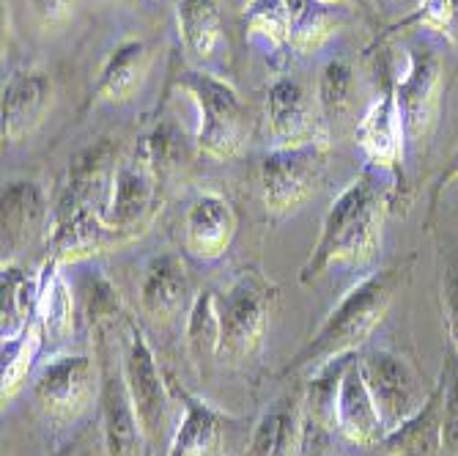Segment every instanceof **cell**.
<instances>
[{
	"instance_id": "obj_20",
	"label": "cell",
	"mask_w": 458,
	"mask_h": 456,
	"mask_svg": "<svg viewBox=\"0 0 458 456\" xmlns=\"http://www.w3.org/2000/svg\"><path fill=\"white\" fill-rule=\"evenodd\" d=\"M102 424L107 456H140L143 432L123 374H113L102 385Z\"/></svg>"
},
{
	"instance_id": "obj_11",
	"label": "cell",
	"mask_w": 458,
	"mask_h": 456,
	"mask_svg": "<svg viewBox=\"0 0 458 456\" xmlns=\"http://www.w3.org/2000/svg\"><path fill=\"white\" fill-rule=\"evenodd\" d=\"M239 231V218L220 193H200L184 215V251L198 262H217L228 254Z\"/></svg>"
},
{
	"instance_id": "obj_6",
	"label": "cell",
	"mask_w": 458,
	"mask_h": 456,
	"mask_svg": "<svg viewBox=\"0 0 458 456\" xmlns=\"http://www.w3.org/2000/svg\"><path fill=\"white\" fill-rule=\"evenodd\" d=\"M362 377L373 396L379 416L387 426V434L411 421L428 396L423 393V380L409 360L390 349H373L360 360Z\"/></svg>"
},
{
	"instance_id": "obj_18",
	"label": "cell",
	"mask_w": 458,
	"mask_h": 456,
	"mask_svg": "<svg viewBox=\"0 0 458 456\" xmlns=\"http://www.w3.org/2000/svg\"><path fill=\"white\" fill-rule=\"evenodd\" d=\"M151 69V50L138 39L121 41V45L107 56L99 80L94 86V99L107 105L130 102L148 77Z\"/></svg>"
},
{
	"instance_id": "obj_5",
	"label": "cell",
	"mask_w": 458,
	"mask_h": 456,
	"mask_svg": "<svg viewBox=\"0 0 458 456\" xmlns=\"http://www.w3.org/2000/svg\"><path fill=\"white\" fill-rule=\"evenodd\" d=\"M327 168V141L277 146L261 159V198L272 220H285L313 198Z\"/></svg>"
},
{
	"instance_id": "obj_16",
	"label": "cell",
	"mask_w": 458,
	"mask_h": 456,
	"mask_svg": "<svg viewBox=\"0 0 458 456\" xmlns=\"http://www.w3.org/2000/svg\"><path fill=\"white\" fill-rule=\"evenodd\" d=\"M267 118L277 146H302L327 141L321 133V124L313 118L310 99L297 80L280 77L272 82L267 94Z\"/></svg>"
},
{
	"instance_id": "obj_12",
	"label": "cell",
	"mask_w": 458,
	"mask_h": 456,
	"mask_svg": "<svg viewBox=\"0 0 458 456\" xmlns=\"http://www.w3.org/2000/svg\"><path fill=\"white\" fill-rule=\"evenodd\" d=\"M357 143L370 165H379V168H390L393 174H398L403 159L406 130H403L395 82H387L382 97L362 116L357 127Z\"/></svg>"
},
{
	"instance_id": "obj_26",
	"label": "cell",
	"mask_w": 458,
	"mask_h": 456,
	"mask_svg": "<svg viewBox=\"0 0 458 456\" xmlns=\"http://www.w3.org/2000/svg\"><path fill=\"white\" fill-rule=\"evenodd\" d=\"M291 17V50L316 53L341 22V4L329 0H285Z\"/></svg>"
},
{
	"instance_id": "obj_3",
	"label": "cell",
	"mask_w": 458,
	"mask_h": 456,
	"mask_svg": "<svg viewBox=\"0 0 458 456\" xmlns=\"http://www.w3.org/2000/svg\"><path fill=\"white\" fill-rule=\"evenodd\" d=\"M275 303L277 286L259 267H247L236 275L228 292L217 297L223 324L220 360H228L233 366L259 360L269 333Z\"/></svg>"
},
{
	"instance_id": "obj_1",
	"label": "cell",
	"mask_w": 458,
	"mask_h": 456,
	"mask_svg": "<svg viewBox=\"0 0 458 456\" xmlns=\"http://www.w3.org/2000/svg\"><path fill=\"white\" fill-rule=\"evenodd\" d=\"M411 264H414V254L354 283L341 297V303L329 311V316L321 322L310 341L288 360L283 374L318 371L332 360L354 355V349L362 347L387 316L395 295L406 286L411 275Z\"/></svg>"
},
{
	"instance_id": "obj_17",
	"label": "cell",
	"mask_w": 458,
	"mask_h": 456,
	"mask_svg": "<svg viewBox=\"0 0 458 456\" xmlns=\"http://www.w3.org/2000/svg\"><path fill=\"white\" fill-rule=\"evenodd\" d=\"M335 429L354 445H382L387 437V426L379 416L377 404H373L360 360L354 357L346 368L341 391H338Z\"/></svg>"
},
{
	"instance_id": "obj_27",
	"label": "cell",
	"mask_w": 458,
	"mask_h": 456,
	"mask_svg": "<svg viewBox=\"0 0 458 456\" xmlns=\"http://www.w3.org/2000/svg\"><path fill=\"white\" fill-rule=\"evenodd\" d=\"M0 286H4V344H12L36 322L38 278H30L14 262H4Z\"/></svg>"
},
{
	"instance_id": "obj_13",
	"label": "cell",
	"mask_w": 458,
	"mask_h": 456,
	"mask_svg": "<svg viewBox=\"0 0 458 456\" xmlns=\"http://www.w3.org/2000/svg\"><path fill=\"white\" fill-rule=\"evenodd\" d=\"M53 105V80L47 72L22 69L14 72L4 86V141H25Z\"/></svg>"
},
{
	"instance_id": "obj_10",
	"label": "cell",
	"mask_w": 458,
	"mask_h": 456,
	"mask_svg": "<svg viewBox=\"0 0 458 456\" xmlns=\"http://www.w3.org/2000/svg\"><path fill=\"white\" fill-rule=\"evenodd\" d=\"M409 143H426L442 108V61L431 47H411L409 69L395 82Z\"/></svg>"
},
{
	"instance_id": "obj_36",
	"label": "cell",
	"mask_w": 458,
	"mask_h": 456,
	"mask_svg": "<svg viewBox=\"0 0 458 456\" xmlns=\"http://www.w3.org/2000/svg\"><path fill=\"white\" fill-rule=\"evenodd\" d=\"M458 179V151L453 154V159H450V165H447V171H442V176L437 179V187H434V195H431V210H437V201H439V195L450 187V182H455Z\"/></svg>"
},
{
	"instance_id": "obj_9",
	"label": "cell",
	"mask_w": 458,
	"mask_h": 456,
	"mask_svg": "<svg viewBox=\"0 0 458 456\" xmlns=\"http://www.w3.org/2000/svg\"><path fill=\"white\" fill-rule=\"evenodd\" d=\"M123 383H127L135 416L148 445L162 443L165 429H168V388L157 366V357L146 341V336L135 324H130V344L127 357H123Z\"/></svg>"
},
{
	"instance_id": "obj_4",
	"label": "cell",
	"mask_w": 458,
	"mask_h": 456,
	"mask_svg": "<svg viewBox=\"0 0 458 456\" xmlns=\"http://www.w3.org/2000/svg\"><path fill=\"white\" fill-rule=\"evenodd\" d=\"M176 82L198 108V149L212 159L236 157L244 143V108L236 89L217 74L195 69L182 72Z\"/></svg>"
},
{
	"instance_id": "obj_29",
	"label": "cell",
	"mask_w": 458,
	"mask_h": 456,
	"mask_svg": "<svg viewBox=\"0 0 458 456\" xmlns=\"http://www.w3.org/2000/svg\"><path fill=\"white\" fill-rule=\"evenodd\" d=\"M41 344H45V330H41L38 322H33L17 341L4 344V347H9V352L4 349V401L12 399L22 388Z\"/></svg>"
},
{
	"instance_id": "obj_21",
	"label": "cell",
	"mask_w": 458,
	"mask_h": 456,
	"mask_svg": "<svg viewBox=\"0 0 458 456\" xmlns=\"http://www.w3.org/2000/svg\"><path fill=\"white\" fill-rule=\"evenodd\" d=\"M187 357L195 366L198 377L209 374L215 360H220V341H223V324H220V305L215 292L195 295L187 316Z\"/></svg>"
},
{
	"instance_id": "obj_8",
	"label": "cell",
	"mask_w": 458,
	"mask_h": 456,
	"mask_svg": "<svg viewBox=\"0 0 458 456\" xmlns=\"http://www.w3.org/2000/svg\"><path fill=\"white\" fill-rule=\"evenodd\" d=\"M157 182H159V174L148 162L143 146L135 149L130 157H121L115 165L110 201L105 206V223L118 231L143 237L159 210Z\"/></svg>"
},
{
	"instance_id": "obj_25",
	"label": "cell",
	"mask_w": 458,
	"mask_h": 456,
	"mask_svg": "<svg viewBox=\"0 0 458 456\" xmlns=\"http://www.w3.org/2000/svg\"><path fill=\"white\" fill-rule=\"evenodd\" d=\"M176 25L184 50L195 61H209L223 39V14L217 0H179Z\"/></svg>"
},
{
	"instance_id": "obj_19",
	"label": "cell",
	"mask_w": 458,
	"mask_h": 456,
	"mask_svg": "<svg viewBox=\"0 0 458 456\" xmlns=\"http://www.w3.org/2000/svg\"><path fill=\"white\" fill-rule=\"evenodd\" d=\"M168 383L174 396H179L184 404V418L171 440L168 456H206L217 443V434L225 424V412L212 407L209 401H200L198 396L184 391L176 380L168 377Z\"/></svg>"
},
{
	"instance_id": "obj_28",
	"label": "cell",
	"mask_w": 458,
	"mask_h": 456,
	"mask_svg": "<svg viewBox=\"0 0 458 456\" xmlns=\"http://www.w3.org/2000/svg\"><path fill=\"white\" fill-rule=\"evenodd\" d=\"M242 20L250 39H261L280 53L291 47V17L285 0H247Z\"/></svg>"
},
{
	"instance_id": "obj_30",
	"label": "cell",
	"mask_w": 458,
	"mask_h": 456,
	"mask_svg": "<svg viewBox=\"0 0 458 456\" xmlns=\"http://www.w3.org/2000/svg\"><path fill=\"white\" fill-rule=\"evenodd\" d=\"M352 91H354L352 64L344 58L329 61L318 77V105H321L324 118H329V121L341 118L352 105Z\"/></svg>"
},
{
	"instance_id": "obj_2",
	"label": "cell",
	"mask_w": 458,
	"mask_h": 456,
	"mask_svg": "<svg viewBox=\"0 0 458 456\" xmlns=\"http://www.w3.org/2000/svg\"><path fill=\"white\" fill-rule=\"evenodd\" d=\"M390 198H385L368 174L354 176L335 198L321 220V231L310 256L300 270V283L310 286L332 267L365 264L382 242Z\"/></svg>"
},
{
	"instance_id": "obj_15",
	"label": "cell",
	"mask_w": 458,
	"mask_h": 456,
	"mask_svg": "<svg viewBox=\"0 0 458 456\" xmlns=\"http://www.w3.org/2000/svg\"><path fill=\"white\" fill-rule=\"evenodd\" d=\"M190 275L179 254H162L146 264L140 278V308L151 322H174L190 305Z\"/></svg>"
},
{
	"instance_id": "obj_35",
	"label": "cell",
	"mask_w": 458,
	"mask_h": 456,
	"mask_svg": "<svg viewBox=\"0 0 458 456\" xmlns=\"http://www.w3.org/2000/svg\"><path fill=\"white\" fill-rule=\"evenodd\" d=\"M74 4L77 0H30V9H33V17L38 20V25L58 28V25L69 22V17L74 14Z\"/></svg>"
},
{
	"instance_id": "obj_22",
	"label": "cell",
	"mask_w": 458,
	"mask_h": 456,
	"mask_svg": "<svg viewBox=\"0 0 458 456\" xmlns=\"http://www.w3.org/2000/svg\"><path fill=\"white\" fill-rule=\"evenodd\" d=\"M382 448L393 456H437L445 448L439 385L428 393V401L423 404L418 416L385 437Z\"/></svg>"
},
{
	"instance_id": "obj_23",
	"label": "cell",
	"mask_w": 458,
	"mask_h": 456,
	"mask_svg": "<svg viewBox=\"0 0 458 456\" xmlns=\"http://www.w3.org/2000/svg\"><path fill=\"white\" fill-rule=\"evenodd\" d=\"M302 416L297 399H277L256 424L247 456H291L300 445Z\"/></svg>"
},
{
	"instance_id": "obj_24",
	"label": "cell",
	"mask_w": 458,
	"mask_h": 456,
	"mask_svg": "<svg viewBox=\"0 0 458 456\" xmlns=\"http://www.w3.org/2000/svg\"><path fill=\"white\" fill-rule=\"evenodd\" d=\"M36 322L45 330V339L64 341L74 327V297L55 259H47L38 275V303Z\"/></svg>"
},
{
	"instance_id": "obj_37",
	"label": "cell",
	"mask_w": 458,
	"mask_h": 456,
	"mask_svg": "<svg viewBox=\"0 0 458 456\" xmlns=\"http://www.w3.org/2000/svg\"><path fill=\"white\" fill-rule=\"evenodd\" d=\"M329 4H344V0H329Z\"/></svg>"
},
{
	"instance_id": "obj_34",
	"label": "cell",
	"mask_w": 458,
	"mask_h": 456,
	"mask_svg": "<svg viewBox=\"0 0 458 456\" xmlns=\"http://www.w3.org/2000/svg\"><path fill=\"white\" fill-rule=\"evenodd\" d=\"M442 314H445L450 349L458 355V254H453L445 262V272H442Z\"/></svg>"
},
{
	"instance_id": "obj_14",
	"label": "cell",
	"mask_w": 458,
	"mask_h": 456,
	"mask_svg": "<svg viewBox=\"0 0 458 456\" xmlns=\"http://www.w3.org/2000/svg\"><path fill=\"white\" fill-rule=\"evenodd\" d=\"M53 206L36 182L14 179L4 187V262H14L20 251L47 231Z\"/></svg>"
},
{
	"instance_id": "obj_7",
	"label": "cell",
	"mask_w": 458,
	"mask_h": 456,
	"mask_svg": "<svg viewBox=\"0 0 458 456\" xmlns=\"http://www.w3.org/2000/svg\"><path fill=\"white\" fill-rule=\"evenodd\" d=\"M97 366L91 357L58 355L36 374L33 399L55 426H66L89 409L97 396Z\"/></svg>"
},
{
	"instance_id": "obj_32",
	"label": "cell",
	"mask_w": 458,
	"mask_h": 456,
	"mask_svg": "<svg viewBox=\"0 0 458 456\" xmlns=\"http://www.w3.org/2000/svg\"><path fill=\"white\" fill-rule=\"evenodd\" d=\"M143 151L148 157V162L154 165V171L162 176L174 171L176 165L187 157V149H184V135L174 127V124H157L154 133L146 138L143 143Z\"/></svg>"
},
{
	"instance_id": "obj_33",
	"label": "cell",
	"mask_w": 458,
	"mask_h": 456,
	"mask_svg": "<svg viewBox=\"0 0 458 456\" xmlns=\"http://www.w3.org/2000/svg\"><path fill=\"white\" fill-rule=\"evenodd\" d=\"M442 391V437L447 451H458V355L447 349V360L439 377Z\"/></svg>"
},
{
	"instance_id": "obj_31",
	"label": "cell",
	"mask_w": 458,
	"mask_h": 456,
	"mask_svg": "<svg viewBox=\"0 0 458 456\" xmlns=\"http://www.w3.org/2000/svg\"><path fill=\"white\" fill-rule=\"evenodd\" d=\"M411 25L437 30L447 36L453 45H458V0H420V6L406 20H401L393 30L411 28Z\"/></svg>"
}]
</instances>
